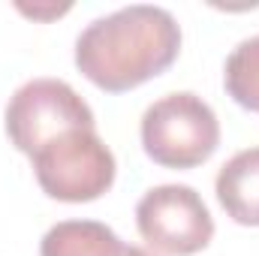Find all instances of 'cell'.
<instances>
[{
	"label": "cell",
	"instance_id": "9",
	"mask_svg": "<svg viewBox=\"0 0 259 256\" xmlns=\"http://www.w3.org/2000/svg\"><path fill=\"white\" fill-rule=\"evenodd\" d=\"M18 9L24 15H33V18H55V15H64L69 3H64V6H24V3H18Z\"/></svg>",
	"mask_w": 259,
	"mask_h": 256
},
{
	"label": "cell",
	"instance_id": "4",
	"mask_svg": "<svg viewBox=\"0 0 259 256\" xmlns=\"http://www.w3.org/2000/svg\"><path fill=\"white\" fill-rule=\"evenodd\" d=\"M6 136L9 142L33 157L42 145L69 130H97L91 106L81 94L61 78H30L6 103Z\"/></svg>",
	"mask_w": 259,
	"mask_h": 256
},
{
	"label": "cell",
	"instance_id": "7",
	"mask_svg": "<svg viewBox=\"0 0 259 256\" xmlns=\"http://www.w3.org/2000/svg\"><path fill=\"white\" fill-rule=\"evenodd\" d=\"M121 250L115 229L97 220H61L39 241V256H121Z\"/></svg>",
	"mask_w": 259,
	"mask_h": 256
},
{
	"label": "cell",
	"instance_id": "3",
	"mask_svg": "<svg viewBox=\"0 0 259 256\" xmlns=\"http://www.w3.org/2000/svg\"><path fill=\"white\" fill-rule=\"evenodd\" d=\"M33 175L46 196L58 202H94L115 184V154L97 130H69L42 145L33 157Z\"/></svg>",
	"mask_w": 259,
	"mask_h": 256
},
{
	"label": "cell",
	"instance_id": "5",
	"mask_svg": "<svg viewBox=\"0 0 259 256\" xmlns=\"http://www.w3.org/2000/svg\"><path fill=\"white\" fill-rule=\"evenodd\" d=\"M136 229L148 247L166 256H193L214 238V217L187 184L151 187L136 205Z\"/></svg>",
	"mask_w": 259,
	"mask_h": 256
},
{
	"label": "cell",
	"instance_id": "6",
	"mask_svg": "<svg viewBox=\"0 0 259 256\" xmlns=\"http://www.w3.org/2000/svg\"><path fill=\"white\" fill-rule=\"evenodd\" d=\"M214 193L235 223L259 226V148H247L229 157L217 172Z\"/></svg>",
	"mask_w": 259,
	"mask_h": 256
},
{
	"label": "cell",
	"instance_id": "10",
	"mask_svg": "<svg viewBox=\"0 0 259 256\" xmlns=\"http://www.w3.org/2000/svg\"><path fill=\"white\" fill-rule=\"evenodd\" d=\"M121 256H154V253H148V250H142V247H124Z\"/></svg>",
	"mask_w": 259,
	"mask_h": 256
},
{
	"label": "cell",
	"instance_id": "2",
	"mask_svg": "<svg viewBox=\"0 0 259 256\" xmlns=\"http://www.w3.org/2000/svg\"><path fill=\"white\" fill-rule=\"evenodd\" d=\"M139 133L145 154L163 169H196L220 145L214 109L190 91H175L151 103Z\"/></svg>",
	"mask_w": 259,
	"mask_h": 256
},
{
	"label": "cell",
	"instance_id": "1",
	"mask_svg": "<svg viewBox=\"0 0 259 256\" xmlns=\"http://www.w3.org/2000/svg\"><path fill=\"white\" fill-rule=\"evenodd\" d=\"M181 24L163 6L133 3L94 18L75 39L78 72L106 94L133 91L178 61Z\"/></svg>",
	"mask_w": 259,
	"mask_h": 256
},
{
	"label": "cell",
	"instance_id": "8",
	"mask_svg": "<svg viewBox=\"0 0 259 256\" xmlns=\"http://www.w3.org/2000/svg\"><path fill=\"white\" fill-rule=\"evenodd\" d=\"M226 94L247 112H259V33L241 39L223 66Z\"/></svg>",
	"mask_w": 259,
	"mask_h": 256
}]
</instances>
